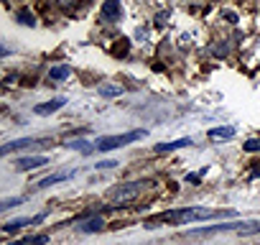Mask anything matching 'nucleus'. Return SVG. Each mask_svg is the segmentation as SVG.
Returning <instances> with one entry per match:
<instances>
[{
	"instance_id": "6",
	"label": "nucleus",
	"mask_w": 260,
	"mask_h": 245,
	"mask_svg": "<svg viewBox=\"0 0 260 245\" xmlns=\"http://www.w3.org/2000/svg\"><path fill=\"white\" fill-rule=\"evenodd\" d=\"M64 105H67V97H54V100H49V102L36 105V107H34V112L44 117V115H54V112H56V110H61Z\"/></svg>"
},
{
	"instance_id": "19",
	"label": "nucleus",
	"mask_w": 260,
	"mask_h": 245,
	"mask_svg": "<svg viewBox=\"0 0 260 245\" xmlns=\"http://www.w3.org/2000/svg\"><path fill=\"white\" fill-rule=\"evenodd\" d=\"M245 151H247V154L260 151V138H250V141H245Z\"/></svg>"
},
{
	"instance_id": "9",
	"label": "nucleus",
	"mask_w": 260,
	"mask_h": 245,
	"mask_svg": "<svg viewBox=\"0 0 260 245\" xmlns=\"http://www.w3.org/2000/svg\"><path fill=\"white\" fill-rule=\"evenodd\" d=\"M186 146H191V138H176V141H169V143H158L156 146V154H169V151L186 148Z\"/></svg>"
},
{
	"instance_id": "7",
	"label": "nucleus",
	"mask_w": 260,
	"mask_h": 245,
	"mask_svg": "<svg viewBox=\"0 0 260 245\" xmlns=\"http://www.w3.org/2000/svg\"><path fill=\"white\" fill-rule=\"evenodd\" d=\"M49 159L46 156H21L16 161V169L18 171H31V169H39V166H46Z\"/></svg>"
},
{
	"instance_id": "2",
	"label": "nucleus",
	"mask_w": 260,
	"mask_h": 245,
	"mask_svg": "<svg viewBox=\"0 0 260 245\" xmlns=\"http://www.w3.org/2000/svg\"><path fill=\"white\" fill-rule=\"evenodd\" d=\"M141 138H146V131H130V133H122V136H105L94 143V148L97 151H115V148H122V146L141 141Z\"/></svg>"
},
{
	"instance_id": "4",
	"label": "nucleus",
	"mask_w": 260,
	"mask_h": 245,
	"mask_svg": "<svg viewBox=\"0 0 260 245\" xmlns=\"http://www.w3.org/2000/svg\"><path fill=\"white\" fill-rule=\"evenodd\" d=\"M245 222H227V225H212V227H194V230H186L184 235L186 237H207V235H217V232H230V230H242Z\"/></svg>"
},
{
	"instance_id": "16",
	"label": "nucleus",
	"mask_w": 260,
	"mask_h": 245,
	"mask_svg": "<svg viewBox=\"0 0 260 245\" xmlns=\"http://www.w3.org/2000/svg\"><path fill=\"white\" fill-rule=\"evenodd\" d=\"M100 95H102V97H117V95H122V87H117V84H105V87H100Z\"/></svg>"
},
{
	"instance_id": "21",
	"label": "nucleus",
	"mask_w": 260,
	"mask_h": 245,
	"mask_svg": "<svg viewBox=\"0 0 260 245\" xmlns=\"http://www.w3.org/2000/svg\"><path fill=\"white\" fill-rule=\"evenodd\" d=\"M54 3H56L59 8H74V6L79 3V0H54Z\"/></svg>"
},
{
	"instance_id": "8",
	"label": "nucleus",
	"mask_w": 260,
	"mask_h": 245,
	"mask_svg": "<svg viewBox=\"0 0 260 245\" xmlns=\"http://www.w3.org/2000/svg\"><path fill=\"white\" fill-rule=\"evenodd\" d=\"M34 222H44V215H36V217H18V220H11L6 227H3V232L6 235H11V232H18L21 227H26V225H34Z\"/></svg>"
},
{
	"instance_id": "17",
	"label": "nucleus",
	"mask_w": 260,
	"mask_h": 245,
	"mask_svg": "<svg viewBox=\"0 0 260 245\" xmlns=\"http://www.w3.org/2000/svg\"><path fill=\"white\" fill-rule=\"evenodd\" d=\"M67 148H74V151H82V154H89L94 146H87V141H69Z\"/></svg>"
},
{
	"instance_id": "20",
	"label": "nucleus",
	"mask_w": 260,
	"mask_h": 245,
	"mask_svg": "<svg viewBox=\"0 0 260 245\" xmlns=\"http://www.w3.org/2000/svg\"><path fill=\"white\" fill-rule=\"evenodd\" d=\"M115 166H117V161H112V159H105V161L94 164V169H115Z\"/></svg>"
},
{
	"instance_id": "14",
	"label": "nucleus",
	"mask_w": 260,
	"mask_h": 245,
	"mask_svg": "<svg viewBox=\"0 0 260 245\" xmlns=\"http://www.w3.org/2000/svg\"><path fill=\"white\" fill-rule=\"evenodd\" d=\"M69 176H72L69 171H67V174H51V176L41 179V181H39V187H41V189H46V187H54V184H59V181H67Z\"/></svg>"
},
{
	"instance_id": "11",
	"label": "nucleus",
	"mask_w": 260,
	"mask_h": 245,
	"mask_svg": "<svg viewBox=\"0 0 260 245\" xmlns=\"http://www.w3.org/2000/svg\"><path fill=\"white\" fill-rule=\"evenodd\" d=\"M34 143H36L34 138H21V141L6 143L3 148H0V154H3V156H8V154H13V151H21V148H28V146H34Z\"/></svg>"
},
{
	"instance_id": "15",
	"label": "nucleus",
	"mask_w": 260,
	"mask_h": 245,
	"mask_svg": "<svg viewBox=\"0 0 260 245\" xmlns=\"http://www.w3.org/2000/svg\"><path fill=\"white\" fill-rule=\"evenodd\" d=\"M46 242H49L46 235H34V237H21V240H16L11 245H46Z\"/></svg>"
},
{
	"instance_id": "22",
	"label": "nucleus",
	"mask_w": 260,
	"mask_h": 245,
	"mask_svg": "<svg viewBox=\"0 0 260 245\" xmlns=\"http://www.w3.org/2000/svg\"><path fill=\"white\" fill-rule=\"evenodd\" d=\"M21 202H23V197H21V199H18V197H16V199H6V202H3V209H11V207H16V204H21Z\"/></svg>"
},
{
	"instance_id": "13",
	"label": "nucleus",
	"mask_w": 260,
	"mask_h": 245,
	"mask_svg": "<svg viewBox=\"0 0 260 245\" xmlns=\"http://www.w3.org/2000/svg\"><path fill=\"white\" fill-rule=\"evenodd\" d=\"M102 227H105V220H102V217H92V220H84V222L79 225L82 232H100Z\"/></svg>"
},
{
	"instance_id": "3",
	"label": "nucleus",
	"mask_w": 260,
	"mask_h": 245,
	"mask_svg": "<svg viewBox=\"0 0 260 245\" xmlns=\"http://www.w3.org/2000/svg\"><path fill=\"white\" fill-rule=\"evenodd\" d=\"M143 184L146 181H130V184H120L110 192V197L117 202V204H127V202H133L141 192H143Z\"/></svg>"
},
{
	"instance_id": "12",
	"label": "nucleus",
	"mask_w": 260,
	"mask_h": 245,
	"mask_svg": "<svg viewBox=\"0 0 260 245\" xmlns=\"http://www.w3.org/2000/svg\"><path fill=\"white\" fill-rule=\"evenodd\" d=\"M69 74H72V69L67 64H56V67L49 69V79L51 82H64V79H69Z\"/></svg>"
},
{
	"instance_id": "5",
	"label": "nucleus",
	"mask_w": 260,
	"mask_h": 245,
	"mask_svg": "<svg viewBox=\"0 0 260 245\" xmlns=\"http://www.w3.org/2000/svg\"><path fill=\"white\" fill-rule=\"evenodd\" d=\"M100 18H102L105 23H117V21H122V3H120V0H105L102 11H100Z\"/></svg>"
},
{
	"instance_id": "1",
	"label": "nucleus",
	"mask_w": 260,
	"mask_h": 245,
	"mask_svg": "<svg viewBox=\"0 0 260 245\" xmlns=\"http://www.w3.org/2000/svg\"><path fill=\"white\" fill-rule=\"evenodd\" d=\"M235 212L224 209H204V207H186V209H169L161 212L158 217L148 220V227H156V222H171V225H181V222H194V220H207V217H232Z\"/></svg>"
},
{
	"instance_id": "23",
	"label": "nucleus",
	"mask_w": 260,
	"mask_h": 245,
	"mask_svg": "<svg viewBox=\"0 0 260 245\" xmlns=\"http://www.w3.org/2000/svg\"><path fill=\"white\" fill-rule=\"evenodd\" d=\"M202 174H204V171H202ZM202 174H189V176H186V181H199V176H202Z\"/></svg>"
},
{
	"instance_id": "10",
	"label": "nucleus",
	"mask_w": 260,
	"mask_h": 245,
	"mask_svg": "<svg viewBox=\"0 0 260 245\" xmlns=\"http://www.w3.org/2000/svg\"><path fill=\"white\" fill-rule=\"evenodd\" d=\"M235 133H237V131H235L232 126H227V128H224V126H222V128H212V131H209V141H230V138H235Z\"/></svg>"
},
{
	"instance_id": "18",
	"label": "nucleus",
	"mask_w": 260,
	"mask_h": 245,
	"mask_svg": "<svg viewBox=\"0 0 260 245\" xmlns=\"http://www.w3.org/2000/svg\"><path fill=\"white\" fill-rule=\"evenodd\" d=\"M18 21H21L23 26H36V21H34V16H31L28 11H21V13H18Z\"/></svg>"
},
{
	"instance_id": "24",
	"label": "nucleus",
	"mask_w": 260,
	"mask_h": 245,
	"mask_svg": "<svg viewBox=\"0 0 260 245\" xmlns=\"http://www.w3.org/2000/svg\"><path fill=\"white\" fill-rule=\"evenodd\" d=\"M224 16H227V18H230V23H237V16H235V13H230V11H227V13H224Z\"/></svg>"
}]
</instances>
